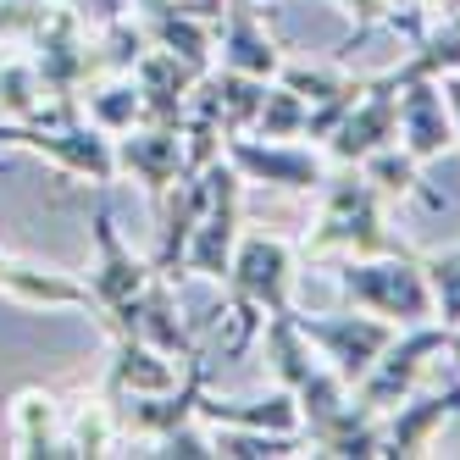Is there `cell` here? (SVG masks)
<instances>
[{
	"label": "cell",
	"instance_id": "25",
	"mask_svg": "<svg viewBox=\"0 0 460 460\" xmlns=\"http://www.w3.org/2000/svg\"><path fill=\"white\" fill-rule=\"evenodd\" d=\"M117 405L111 394H101V400H84L78 411L61 416V444H67V460H89V455H111L117 444Z\"/></svg>",
	"mask_w": 460,
	"mask_h": 460
},
{
	"label": "cell",
	"instance_id": "3",
	"mask_svg": "<svg viewBox=\"0 0 460 460\" xmlns=\"http://www.w3.org/2000/svg\"><path fill=\"white\" fill-rule=\"evenodd\" d=\"M339 294L349 305L372 311L394 327H416V322H438L433 311V288H427L421 261L383 250V255H344L339 267Z\"/></svg>",
	"mask_w": 460,
	"mask_h": 460
},
{
	"label": "cell",
	"instance_id": "10",
	"mask_svg": "<svg viewBox=\"0 0 460 460\" xmlns=\"http://www.w3.org/2000/svg\"><path fill=\"white\" fill-rule=\"evenodd\" d=\"M400 139V89L383 84V78H367V94L339 117V128L322 139V155L333 167H360L372 150Z\"/></svg>",
	"mask_w": 460,
	"mask_h": 460
},
{
	"label": "cell",
	"instance_id": "24",
	"mask_svg": "<svg viewBox=\"0 0 460 460\" xmlns=\"http://www.w3.org/2000/svg\"><path fill=\"white\" fill-rule=\"evenodd\" d=\"M56 94L45 89L34 56H0V122H34L50 111Z\"/></svg>",
	"mask_w": 460,
	"mask_h": 460
},
{
	"label": "cell",
	"instance_id": "20",
	"mask_svg": "<svg viewBox=\"0 0 460 460\" xmlns=\"http://www.w3.org/2000/svg\"><path fill=\"white\" fill-rule=\"evenodd\" d=\"M12 455H28V460H67V444H61V405L50 388H22L12 394Z\"/></svg>",
	"mask_w": 460,
	"mask_h": 460
},
{
	"label": "cell",
	"instance_id": "26",
	"mask_svg": "<svg viewBox=\"0 0 460 460\" xmlns=\"http://www.w3.org/2000/svg\"><path fill=\"white\" fill-rule=\"evenodd\" d=\"M211 427V421H206ZM217 460H288V455H311L305 433H261V427H211Z\"/></svg>",
	"mask_w": 460,
	"mask_h": 460
},
{
	"label": "cell",
	"instance_id": "7",
	"mask_svg": "<svg viewBox=\"0 0 460 460\" xmlns=\"http://www.w3.org/2000/svg\"><path fill=\"white\" fill-rule=\"evenodd\" d=\"M222 155L239 167L244 183L261 189H283V194H322L333 161L322 155V145H300V139H261V134H227Z\"/></svg>",
	"mask_w": 460,
	"mask_h": 460
},
{
	"label": "cell",
	"instance_id": "22",
	"mask_svg": "<svg viewBox=\"0 0 460 460\" xmlns=\"http://www.w3.org/2000/svg\"><path fill=\"white\" fill-rule=\"evenodd\" d=\"M78 106H84V117L101 128V134H111V139L145 122V94H139V84L128 78V73H94V78L78 89Z\"/></svg>",
	"mask_w": 460,
	"mask_h": 460
},
{
	"label": "cell",
	"instance_id": "32",
	"mask_svg": "<svg viewBox=\"0 0 460 460\" xmlns=\"http://www.w3.org/2000/svg\"><path fill=\"white\" fill-rule=\"evenodd\" d=\"M438 84H444V101H449V117H455V145H460V73H449Z\"/></svg>",
	"mask_w": 460,
	"mask_h": 460
},
{
	"label": "cell",
	"instance_id": "30",
	"mask_svg": "<svg viewBox=\"0 0 460 460\" xmlns=\"http://www.w3.org/2000/svg\"><path fill=\"white\" fill-rule=\"evenodd\" d=\"M145 455H167V460H217V438H211V427L200 416H189L178 427H167Z\"/></svg>",
	"mask_w": 460,
	"mask_h": 460
},
{
	"label": "cell",
	"instance_id": "11",
	"mask_svg": "<svg viewBox=\"0 0 460 460\" xmlns=\"http://www.w3.org/2000/svg\"><path fill=\"white\" fill-rule=\"evenodd\" d=\"M183 122H139L117 134V178H134L150 200H161L183 178Z\"/></svg>",
	"mask_w": 460,
	"mask_h": 460
},
{
	"label": "cell",
	"instance_id": "17",
	"mask_svg": "<svg viewBox=\"0 0 460 460\" xmlns=\"http://www.w3.org/2000/svg\"><path fill=\"white\" fill-rule=\"evenodd\" d=\"M128 78L139 84L145 117H150V122H183L189 94H194V84H200V73H194L189 61H178L172 50H161V45H150V50L134 61V73H128Z\"/></svg>",
	"mask_w": 460,
	"mask_h": 460
},
{
	"label": "cell",
	"instance_id": "18",
	"mask_svg": "<svg viewBox=\"0 0 460 460\" xmlns=\"http://www.w3.org/2000/svg\"><path fill=\"white\" fill-rule=\"evenodd\" d=\"M194 416L211 421V427H261V433H305L300 421V405H294V394L278 383L272 394H250V400H222V394H206L200 388V405Z\"/></svg>",
	"mask_w": 460,
	"mask_h": 460
},
{
	"label": "cell",
	"instance_id": "14",
	"mask_svg": "<svg viewBox=\"0 0 460 460\" xmlns=\"http://www.w3.org/2000/svg\"><path fill=\"white\" fill-rule=\"evenodd\" d=\"M217 67H234L250 78H278L283 73V45L255 12V0H234L217 17Z\"/></svg>",
	"mask_w": 460,
	"mask_h": 460
},
{
	"label": "cell",
	"instance_id": "31",
	"mask_svg": "<svg viewBox=\"0 0 460 460\" xmlns=\"http://www.w3.org/2000/svg\"><path fill=\"white\" fill-rule=\"evenodd\" d=\"M56 0H0V45H28Z\"/></svg>",
	"mask_w": 460,
	"mask_h": 460
},
{
	"label": "cell",
	"instance_id": "29",
	"mask_svg": "<svg viewBox=\"0 0 460 460\" xmlns=\"http://www.w3.org/2000/svg\"><path fill=\"white\" fill-rule=\"evenodd\" d=\"M421 272H427V288H433V311H438V322L455 327V322H460V244H455V250H438V255H427Z\"/></svg>",
	"mask_w": 460,
	"mask_h": 460
},
{
	"label": "cell",
	"instance_id": "9",
	"mask_svg": "<svg viewBox=\"0 0 460 460\" xmlns=\"http://www.w3.org/2000/svg\"><path fill=\"white\" fill-rule=\"evenodd\" d=\"M28 56H34V67H40L50 94H78L94 73H101V61H94V34L78 22V12L67 6V0L50 6V17L40 22V34L28 40Z\"/></svg>",
	"mask_w": 460,
	"mask_h": 460
},
{
	"label": "cell",
	"instance_id": "28",
	"mask_svg": "<svg viewBox=\"0 0 460 460\" xmlns=\"http://www.w3.org/2000/svg\"><path fill=\"white\" fill-rule=\"evenodd\" d=\"M305 117H311V106H305V101H300V94H294L283 78H272V84H267V101H261L250 134H261V139H305Z\"/></svg>",
	"mask_w": 460,
	"mask_h": 460
},
{
	"label": "cell",
	"instance_id": "33",
	"mask_svg": "<svg viewBox=\"0 0 460 460\" xmlns=\"http://www.w3.org/2000/svg\"><path fill=\"white\" fill-rule=\"evenodd\" d=\"M444 355H449V360H455V372H460V322H455V327H449V349H444Z\"/></svg>",
	"mask_w": 460,
	"mask_h": 460
},
{
	"label": "cell",
	"instance_id": "6",
	"mask_svg": "<svg viewBox=\"0 0 460 460\" xmlns=\"http://www.w3.org/2000/svg\"><path fill=\"white\" fill-rule=\"evenodd\" d=\"M294 322H300V333L311 339V349H316L349 388L372 372V360L394 344V333H400L394 322L360 311V305H349V311H305V316L294 311Z\"/></svg>",
	"mask_w": 460,
	"mask_h": 460
},
{
	"label": "cell",
	"instance_id": "35",
	"mask_svg": "<svg viewBox=\"0 0 460 460\" xmlns=\"http://www.w3.org/2000/svg\"><path fill=\"white\" fill-rule=\"evenodd\" d=\"M6 267H12V255H6V250H0V272H6Z\"/></svg>",
	"mask_w": 460,
	"mask_h": 460
},
{
	"label": "cell",
	"instance_id": "13",
	"mask_svg": "<svg viewBox=\"0 0 460 460\" xmlns=\"http://www.w3.org/2000/svg\"><path fill=\"white\" fill-rule=\"evenodd\" d=\"M117 333H134V339H145V344H155L161 355H172V360H194V355H206L200 349V333H194V322L183 316V305H178V288H172V278H150L145 283V294L134 300V311H128V322L117 327ZM111 333V339H117Z\"/></svg>",
	"mask_w": 460,
	"mask_h": 460
},
{
	"label": "cell",
	"instance_id": "21",
	"mask_svg": "<svg viewBox=\"0 0 460 460\" xmlns=\"http://www.w3.org/2000/svg\"><path fill=\"white\" fill-rule=\"evenodd\" d=\"M0 294H12L17 305H40V311H94L89 283L56 272V267H40V261H17V255L0 272Z\"/></svg>",
	"mask_w": 460,
	"mask_h": 460
},
{
	"label": "cell",
	"instance_id": "36",
	"mask_svg": "<svg viewBox=\"0 0 460 460\" xmlns=\"http://www.w3.org/2000/svg\"><path fill=\"white\" fill-rule=\"evenodd\" d=\"M444 12H460V0H444Z\"/></svg>",
	"mask_w": 460,
	"mask_h": 460
},
{
	"label": "cell",
	"instance_id": "8",
	"mask_svg": "<svg viewBox=\"0 0 460 460\" xmlns=\"http://www.w3.org/2000/svg\"><path fill=\"white\" fill-rule=\"evenodd\" d=\"M449 349V327L444 322H416V327H400L394 344L372 360V372L355 383V400L372 405L377 416H388L394 405L405 400V394L433 372V360Z\"/></svg>",
	"mask_w": 460,
	"mask_h": 460
},
{
	"label": "cell",
	"instance_id": "16",
	"mask_svg": "<svg viewBox=\"0 0 460 460\" xmlns=\"http://www.w3.org/2000/svg\"><path fill=\"white\" fill-rule=\"evenodd\" d=\"M267 84L272 78H250V73H234V67H206L194 94H189V117L217 122L222 134H250L261 101H267Z\"/></svg>",
	"mask_w": 460,
	"mask_h": 460
},
{
	"label": "cell",
	"instance_id": "12",
	"mask_svg": "<svg viewBox=\"0 0 460 460\" xmlns=\"http://www.w3.org/2000/svg\"><path fill=\"white\" fill-rule=\"evenodd\" d=\"M460 416V372L449 383H433V388H411L400 405L383 416V433H388V460H411V455H427L438 444V433Z\"/></svg>",
	"mask_w": 460,
	"mask_h": 460
},
{
	"label": "cell",
	"instance_id": "5",
	"mask_svg": "<svg viewBox=\"0 0 460 460\" xmlns=\"http://www.w3.org/2000/svg\"><path fill=\"white\" fill-rule=\"evenodd\" d=\"M89 244H94V261H89V300H94V316H101L111 333L128 322L134 300L145 294V283L155 278V261L139 255L134 244L122 239V227L111 217V206L101 200L94 206V222H89Z\"/></svg>",
	"mask_w": 460,
	"mask_h": 460
},
{
	"label": "cell",
	"instance_id": "1",
	"mask_svg": "<svg viewBox=\"0 0 460 460\" xmlns=\"http://www.w3.org/2000/svg\"><path fill=\"white\" fill-rule=\"evenodd\" d=\"M227 316H234V333H227V355H244L250 339L261 333V322L294 311V244L283 234H244L234 250V267H227Z\"/></svg>",
	"mask_w": 460,
	"mask_h": 460
},
{
	"label": "cell",
	"instance_id": "34",
	"mask_svg": "<svg viewBox=\"0 0 460 460\" xmlns=\"http://www.w3.org/2000/svg\"><path fill=\"white\" fill-rule=\"evenodd\" d=\"M416 6H427V12H433V6H438V12H444V0H416Z\"/></svg>",
	"mask_w": 460,
	"mask_h": 460
},
{
	"label": "cell",
	"instance_id": "19",
	"mask_svg": "<svg viewBox=\"0 0 460 460\" xmlns=\"http://www.w3.org/2000/svg\"><path fill=\"white\" fill-rule=\"evenodd\" d=\"M183 367L172 355H161L155 344H145L134 333H117V355L106 367V388L101 394H111V400H122V394H167V388L183 383Z\"/></svg>",
	"mask_w": 460,
	"mask_h": 460
},
{
	"label": "cell",
	"instance_id": "27",
	"mask_svg": "<svg viewBox=\"0 0 460 460\" xmlns=\"http://www.w3.org/2000/svg\"><path fill=\"white\" fill-rule=\"evenodd\" d=\"M360 172L372 178V189L383 194V200H405V194L421 189V161H416L400 139L383 145V150H372L367 161H360Z\"/></svg>",
	"mask_w": 460,
	"mask_h": 460
},
{
	"label": "cell",
	"instance_id": "15",
	"mask_svg": "<svg viewBox=\"0 0 460 460\" xmlns=\"http://www.w3.org/2000/svg\"><path fill=\"white\" fill-rule=\"evenodd\" d=\"M400 145L421 161H444L455 150V117L444 101V84L438 78H411L400 84Z\"/></svg>",
	"mask_w": 460,
	"mask_h": 460
},
{
	"label": "cell",
	"instance_id": "2",
	"mask_svg": "<svg viewBox=\"0 0 460 460\" xmlns=\"http://www.w3.org/2000/svg\"><path fill=\"white\" fill-rule=\"evenodd\" d=\"M316 234L305 239V255H383L400 250L383 227V194L360 167H333L322 183V211H316Z\"/></svg>",
	"mask_w": 460,
	"mask_h": 460
},
{
	"label": "cell",
	"instance_id": "23",
	"mask_svg": "<svg viewBox=\"0 0 460 460\" xmlns=\"http://www.w3.org/2000/svg\"><path fill=\"white\" fill-rule=\"evenodd\" d=\"M449 73H460V12H444V22L421 28V40L405 50L400 67H388V73H377V78L400 89V84H411V78H449Z\"/></svg>",
	"mask_w": 460,
	"mask_h": 460
},
{
	"label": "cell",
	"instance_id": "4",
	"mask_svg": "<svg viewBox=\"0 0 460 460\" xmlns=\"http://www.w3.org/2000/svg\"><path fill=\"white\" fill-rule=\"evenodd\" d=\"M206 178V206H200V222H194V234L183 244V267L178 278H206V283H222L227 267H234V250L244 239V178L227 155L206 161L200 167Z\"/></svg>",
	"mask_w": 460,
	"mask_h": 460
}]
</instances>
